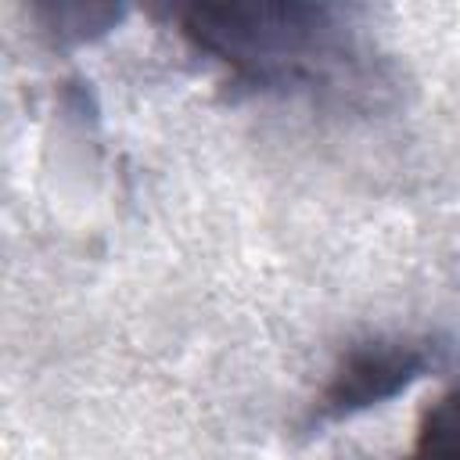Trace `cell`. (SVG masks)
<instances>
[{
    "label": "cell",
    "mask_w": 460,
    "mask_h": 460,
    "mask_svg": "<svg viewBox=\"0 0 460 460\" xmlns=\"http://www.w3.org/2000/svg\"><path fill=\"white\" fill-rule=\"evenodd\" d=\"M435 367V345L424 338L377 334L341 352L323 392L316 395L309 428H331L352 420L420 381Z\"/></svg>",
    "instance_id": "cell-2"
},
{
    "label": "cell",
    "mask_w": 460,
    "mask_h": 460,
    "mask_svg": "<svg viewBox=\"0 0 460 460\" xmlns=\"http://www.w3.org/2000/svg\"><path fill=\"white\" fill-rule=\"evenodd\" d=\"M406 460H460V381L424 410Z\"/></svg>",
    "instance_id": "cell-3"
},
{
    "label": "cell",
    "mask_w": 460,
    "mask_h": 460,
    "mask_svg": "<svg viewBox=\"0 0 460 460\" xmlns=\"http://www.w3.org/2000/svg\"><path fill=\"white\" fill-rule=\"evenodd\" d=\"M180 32L255 93L356 97L374 75L363 29L334 4H194Z\"/></svg>",
    "instance_id": "cell-1"
}]
</instances>
